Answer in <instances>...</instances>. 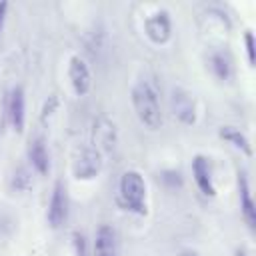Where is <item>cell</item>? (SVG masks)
Here are the masks:
<instances>
[{
  "label": "cell",
  "instance_id": "cell-21",
  "mask_svg": "<svg viewBox=\"0 0 256 256\" xmlns=\"http://www.w3.org/2000/svg\"><path fill=\"white\" fill-rule=\"evenodd\" d=\"M164 180H166V182H170V184H172V188H176V186H180V184H182L180 172H166V174H164Z\"/></svg>",
  "mask_w": 256,
  "mask_h": 256
},
{
  "label": "cell",
  "instance_id": "cell-18",
  "mask_svg": "<svg viewBox=\"0 0 256 256\" xmlns=\"http://www.w3.org/2000/svg\"><path fill=\"white\" fill-rule=\"evenodd\" d=\"M244 42H246V54H248V62H250V66H254V62H256V44H254V34H252L250 30L244 34Z\"/></svg>",
  "mask_w": 256,
  "mask_h": 256
},
{
  "label": "cell",
  "instance_id": "cell-22",
  "mask_svg": "<svg viewBox=\"0 0 256 256\" xmlns=\"http://www.w3.org/2000/svg\"><path fill=\"white\" fill-rule=\"evenodd\" d=\"M6 10H8V2H0V32L4 28V18H6Z\"/></svg>",
  "mask_w": 256,
  "mask_h": 256
},
{
  "label": "cell",
  "instance_id": "cell-5",
  "mask_svg": "<svg viewBox=\"0 0 256 256\" xmlns=\"http://www.w3.org/2000/svg\"><path fill=\"white\" fill-rule=\"evenodd\" d=\"M68 216V198H66V190L62 182L54 184L52 196H50V204H48V224L52 228H60L66 222Z\"/></svg>",
  "mask_w": 256,
  "mask_h": 256
},
{
  "label": "cell",
  "instance_id": "cell-12",
  "mask_svg": "<svg viewBox=\"0 0 256 256\" xmlns=\"http://www.w3.org/2000/svg\"><path fill=\"white\" fill-rule=\"evenodd\" d=\"M238 192H240L242 216H244L246 224L254 230V226H256V208H254V202H252V196H250V186H248L246 174H240V176H238Z\"/></svg>",
  "mask_w": 256,
  "mask_h": 256
},
{
  "label": "cell",
  "instance_id": "cell-20",
  "mask_svg": "<svg viewBox=\"0 0 256 256\" xmlns=\"http://www.w3.org/2000/svg\"><path fill=\"white\" fill-rule=\"evenodd\" d=\"M56 106H58V98H56V94L48 96V100H46V104H44V108H42V120H46L48 116H52V112L56 110Z\"/></svg>",
  "mask_w": 256,
  "mask_h": 256
},
{
  "label": "cell",
  "instance_id": "cell-19",
  "mask_svg": "<svg viewBox=\"0 0 256 256\" xmlns=\"http://www.w3.org/2000/svg\"><path fill=\"white\" fill-rule=\"evenodd\" d=\"M74 254L76 256H88V250H86V242H84V236L74 232Z\"/></svg>",
  "mask_w": 256,
  "mask_h": 256
},
{
  "label": "cell",
  "instance_id": "cell-14",
  "mask_svg": "<svg viewBox=\"0 0 256 256\" xmlns=\"http://www.w3.org/2000/svg\"><path fill=\"white\" fill-rule=\"evenodd\" d=\"M210 66H212V72L216 74V78L220 80H230L232 76V60L228 54L224 52H214L210 56Z\"/></svg>",
  "mask_w": 256,
  "mask_h": 256
},
{
  "label": "cell",
  "instance_id": "cell-9",
  "mask_svg": "<svg viewBox=\"0 0 256 256\" xmlns=\"http://www.w3.org/2000/svg\"><path fill=\"white\" fill-rule=\"evenodd\" d=\"M192 174H194V180H196V186L200 188L202 194L206 196H214L216 190H214V184H212V174H210V166H208V160L204 156H196L192 160Z\"/></svg>",
  "mask_w": 256,
  "mask_h": 256
},
{
  "label": "cell",
  "instance_id": "cell-1",
  "mask_svg": "<svg viewBox=\"0 0 256 256\" xmlns=\"http://www.w3.org/2000/svg\"><path fill=\"white\" fill-rule=\"evenodd\" d=\"M132 106L142 126L148 130H158L162 124V110H160V98L156 88L148 80H140L132 88Z\"/></svg>",
  "mask_w": 256,
  "mask_h": 256
},
{
  "label": "cell",
  "instance_id": "cell-10",
  "mask_svg": "<svg viewBox=\"0 0 256 256\" xmlns=\"http://www.w3.org/2000/svg\"><path fill=\"white\" fill-rule=\"evenodd\" d=\"M28 160L32 164V168L38 172V174H48L50 172V156H48V150H46V144L42 138H34L30 140V146H28Z\"/></svg>",
  "mask_w": 256,
  "mask_h": 256
},
{
  "label": "cell",
  "instance_id": "cell-2",
  "mask_svg": "<svg viewBox=\"0 0 256 256\" xmlns=\"http://www.w3.org/2000/svg\"><path fill=\"white\" fill-rule=\"evenodd\" d=\"M120 198L128 210L146 214V182L140 172L128 170L120 178Z\"/></svg>",
  "mask_w": 256,
  "mask_h": 256
},
{
  "label": "cell",
  "instance_id": "cell-6",
  "mask_svg": "<svg viewBox=\"0 0 256 256\" xmlns=\"http://www.w3.org/2000/svg\"><path fill=\"white\" fill-rule=\"evenodd\" d=\"M68 78H70V84H72L76 96L88 94V90L92 86V78H90V70H88V64L84 62V58H80V56H72L70 58V62H68Z\"/></svg>",
  "mask_w": 256,
  "mask_h": 256
},
{
  "label": "cell",
  "instance_id": "cell-8",
  "mask_svg": "<svg viewBox=\"0 0 256 256\" xmlns=\"http://www.w3.org/2000/svg\"><path fill=\"white\" fill-rule=\"evenodd\" d=\"M8 118H10V124H12V128L16 132L24 130V124H26V98H24V88L22 86L12 88V92L8 96Z\"/></svg>",
  "mask_w": 256,
  "mask_h": 256
},
{
  "label": "cell",
  "instance_id": "cell-11",
  "mask_svg": "<svg viewBox=\"0 0 256 256\" xmlns=\"http://www.w3.org/2000/svg\"><path fill=\"white\" fill-rule=\"evenodd\" d=\"M94 256H116V236L108 224H102L94 234Z\"/></svg>",
  "mask_w": 256,
  "mask_h": 256
},
{
  "label": "cell",
  "instance_id": "cell-7",
  "mask_svg": "<svg viewBox=\"0 0 256 256\" xmlns=\"http://www.w3.org/2000/svg\"><path fill=\"white\" fill-rule=\"evenodd\" d=\"M172 112L174 116L182 122V124H194L196 122V106H194V98L184 90V88H174L172 90Z\"/></svg>",
  "mask_w": 256,
  "mask_h": 256
},
{
  "label": "cell",
  "instance_id": "cell-23",
  "mask_svg": "<svg viewBox=\"0 0 256 256\" xmlns=\"http://www.w3.org/2000/svg\"><path fill=\"white\" fill-rule=\"evenodd\" d=\"M180 256H198V252H194V250H182Z\"/></svg>",
  "mask_w": 256,
  "mask_h": 256
},
{
  "label": "cell",
  "instance_id": "cell-3",
  "mask_svg": "<svg viewBox=\"0 0 256 256\" xmlns=\"http://www.w3.org/2000/svg\"><path fill=\"white\" fill-rule=\"evenodd\" d=\"M100 170H102V152L96 146L80 148L72 164L74 176L78 180H92L100 174Z\"/></svg>",
  "mask_w": 256,
  "mask_h": 256
},
{
  "label": "cell",
  "instance_id": "cell-16",
  "mask_svg": "<svg viewBox=\"0 0 256 256\" xmlns=\"http://www.w3.org/2000/svg\"><path fill=\"white\" fill-rule=\"evenodd\" d=\"M10 186L12 190L16 192H26L32 188V174L26 166H18L14 172H12V178H10Z\"/></svg>",
  "mask_w": 256,
  "mask_h": 256
},
{
  "label": "cell",
  "instance_id": "cell-24",
  "mask_svg": "<svg viewBox=\"0 0 256 256\" xmlns=\"http://www.w3.org/2000/svg\"><path fill=\"white\" fill-rule=\"evenodd\" d=\"M236 256H246V254H244V252H242V250H240V252H238V254H236Z\"/></svg>",
  "mask_w": 256,
  "mask_h": 256
},
{
  "label": "cell",
  "instance_id": "cell-15",
  "mask_svg": "<svg viewBox=\"0 0 256 256\" xmlns=\"http://www.w3.org/2000/svg\"><path fill=\"white\" fill-rule=\"evenodd\" d=\"M220 136H222L224 140H228L232 146H236V148H240L242 152H246L248 156H252V146H250L248 138H246L238 128H234V126H222V128H220Z\"/></svg>",
  "mask_w": 256,
  "mask_h": 256
},
{
  "label": "cell",
  "instance_id": "cell-13",
  "mask_svg": "<svg viewBox=\"0 0 256 256\" xmlns=\"http://www.w3.org/2000/svg\"><path fill=\"white\" fill-rule=\"evenodd\" d=\"M116 130H114V124L110 122V120H106V118H100L96 124H94V138H96V142H98V150H100V146L102 148H106V150H112L114 148V142H116Z\"/></svg>",
  "mask_w": 256,
  "mask_h": 256
},
{
  "label": "cell",
  "instance_id": "cell-17",
  "mask_svg": "<svg viewBox=\"0 0 256 256\" xmlns=\"http://www.w3.org/2000/svg\"><path fill=\"white\" fill-rule=\"evenodd\" d=\"M16 230V220L6 210H0V238H8Z\"/></svg>",
  "mask_w": 256,
  "mask_h": 256
},
{
  "label": "cell",
  "instance_id": "cell-4",
  "mask_svg": "<svg viewBox=\"0 0 256 256\" xmlns=\"http://www.w3.org/2000/svg\"><path fill=\"white\" fill-rule=\"evenodd\" d=\"M144 32L154 44H166L172 36V22L166 10H156L144 20Z\"/></svg>",
  "mask_w": 256,
  "mask_h": 256
}]
</instances>
